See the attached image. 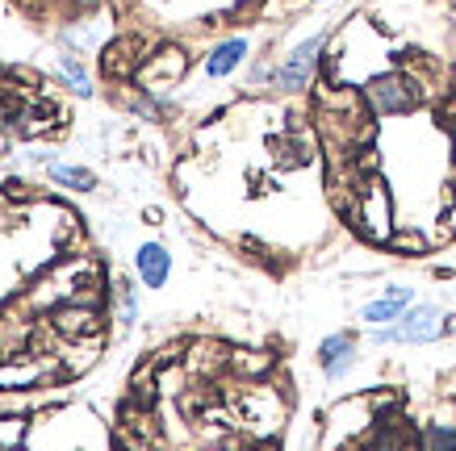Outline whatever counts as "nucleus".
Returning <instances> with one entry per match:
<instances>
[{
  "label": "nucleus",
  "instance_id": "f257e3e1",
  "mask_svg": "<svg viewBox=\"0 0 456 451\" xmlns=\"http://www.w3.org/2000/svg\"><path fill=\"white\" fill-rule=\"evenodd\" d=\"M444 334H448V322H444V314L436 305H411L394 326L373 330V342L377 347L381 342H436Z\"/></svg>",
  "mask_w": 456,
  "mask_h": 451
},
{
  "label": "nucleus",
  "instance_id": "f03ea898",
  "mask_svg": "<svg viewBox=\"0 0 456 451\" xmlns=\"http://www.w3.org/2000/svg\"><path fill=\"white\" fill-rule=\"evenodd\" d=\"M364 96H369L373 113H381V117L411 113L419 105L415 80H411V76H402V71H381V76H373V80H369V88H364Z\"/></svg>",
  "mask_w": 456,
  "mask_h": 451
},
{
  "label": "nucleus",
  "instance_id": "7ed1b4c3",
  "mask_svg": "<svg viewBox=\"0 0 456 451\" xmlns=\"http://www.w3.org/2000/svg\"><path fill=\"white\" fill-rule=\"evenodd\" d=\"M322 46H327V34H314V38H305L297 51H293L285 63H281L277 71H273V80H277V88H285V93H297V88H305L310 84V76H314L318 68V55H322Z\"/></svg>",
  "mask_w": 456,
  "mask_h": 451
},
{
  "label": "nucleus",
  "instance_id": "20e7f679",
  "mask_svg": "<svg viewBox=\"0 0 456 451\" xmlns=\"http://www.w3.org/2000/svg\"><path fill=\"white\" fill-rule=\"evenodd\" d=\"M411 301H415V288H402V285H394V288H386V297H377V301H369L364 310H360V322L364 326H381V322H398L406 310H411Z\"/></svg>",
  "mask_w": 456,
  "mask_h": 451
},
{
  "label": "nucleus",
  "instance_id": "39448f33",
  "mask_svg": "<svg viewBox=\"0 0 456 451\" xmlns=\"http://www.w3.org/2000/svg\"><path fill=\"white\" fill-rule=\"evenodd\" d=\"M318 364H322V372H327V381L347 376V368L356 364V342H352V334H331V339H322V347H318Z\"/></svg>",
  "mask_w": 456,
  "mask_h": 451
},
{
  "label": "nucleus",
  "instance_id": "423d86ee",
  "mask_svg": "<svg viewBox=\"0 0 456 451\" xmlns=\"http://www.w3.org/2000/svg\"><path fill=\"white\" fill-rule=\"evenodd\" d=\"M134 268H139V280L147 288H164L167 272H172V255H167L159 243H147L139 246V255H134Z\"/></svg>",
  "mask_w": 456,
  "mask_h": 451
},
{
  "label": "nucleus",
  "instance_id": "0eeeda50",
  "mask_svg": "<svg viewBox=\"0 0 456 451\" xmlns=\"http://www.w3.org/2000/svg\"><path fill=\"white\" fill-rule=\"evenodd\" d=\"M248 59V38H226V42H218L214 51H209V59H206V76H231V71L239 68Z\"/></svg>",
  "mask_w": 456,
  "mask_h": 451
},
{
  "label": "nucleus",
  "instance_id": "6e6552de",
  "mask_svg": "<svg viewBox=\"0 0 456 451\" xmlns=\"http://www.w3.org/2000/svg\"><path fill=\"white\" fill-rule=\"evenodd\" d=\"M415 435L406 431V426H381L373 439H369V447L364 451H415Z\"/></svg>",
  "mask_w": 456,
  "mask_h": 451
},
{
  "label": "nucleus",
  "instance_id": "1a4fd4ad",
  "mask_svg": "<svg viewBox=\"0 0 456 451\" xmlns=\"http://www.w3.org/2000/svg\"><path fill=\"white\" fill-rule=\"evenodd\" d=\"M51 176H55L63 189H76V192H93V189H97V176H93V172H84V167L55 164V167H51Z\"/></svg>",
  "mask_w": 456,
  "mask_h": 451
},
{
  "label": "nucleus",
  "instance_id": "9d476101",
  "mask_svg": "<svg viewBox=\"0 0 456 451\" xmlns=\"http://www.w3.org/2000/svg\"><path fill=\"white\" fill-rule=\"evenodd\" d=\"M428 451H456V423H431Z\"/></svg>",
  "mask_w": 456,
  "mask_h": 451
},
{
  "label": "nucleus",
  "instance_id": "9b49d317",
  "mask_svg": "<svg viewBox=\"0 0 456 451\" xmlns=\"http://www.w3.org/2000/svg\"><path fill=\"white\" fill-rule=\"evenodd\" d=\"M59 68H63V76H68V84L76 88L80 96H93V84H88V76H84V68L76 63L71 55H59Z\"/></svg>",
  "mask_w": 456,
  "mask_h": 451
}]
</instances>
